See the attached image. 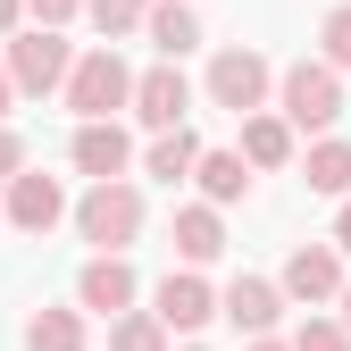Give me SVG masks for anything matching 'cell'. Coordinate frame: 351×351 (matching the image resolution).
<instances>
[{"instance_id":"cell-5","label":"cell","mask_w":351,"mask_h":351,"mask_svg":"<svg viewBox=\"0 0 351 351\" xmlns=\"http://www.w3.org/2000/svg\"><path fill=\"white\" fill-rule=\"evenodd\" d=\"M209 101L234 109V117H259V101H268V59L259 51H217L209 59Z\"/></svg>"},{"instance_id":"cell-12","label":"cell","mask_w":351,"mask_h":351,"mask_svg":"<svg viewBox=\"0 0 351 351\" xmlns=\"http://www.w3.org/2000/svg\"><path fill=\"white\" fill-rule=\"evenodd\" d=\"M75 301L101 310V318H125V301H134V268H125V259H93V268L75 276Z\"/></svg>"},{"instance_id":"cell-18","label":"cell","mask_w":351,"mask_h":351,"mask_svg":"<svg viewBox=\"0 0 351 351\" xmlns=\"http://www.w3.org/2000/svg\"><path fill=\"white\" fill-rule=\"evenodd\" d=\"M25 351H84V318L75 310H34L25 318Z\"/></svg>"},{"instance_id":"cell-27","label":"cell","mask_w":351,"mask_h":351,"mask_svg":"<svg viewBox=\"0 0 351 351\" xmlns=\"http://www.w3.org/2000/svg\"><path fill=\"white\" fill-rule=\"evenodd\" d=\"M335 243H343V251H351V201H343V217H335Z\"/></svg>"},{"instance_id":"cell-14","label":"cell","mask_w":351,"mask_h":351,"mask_svg":"<svg viewBox=\"0 0 351 351\" xmlns=\"http://www.w3.org/2000/svg\"><path fill=\"white\" fill-rule=\"evenodd\" d=\"M193 184L209 193V209H226V201H243L251 176H243V159H234V151H201V159H193Z\"/></svg>"},{"instance_id":"cell-13","label":"cell","mask_w":351,"mask_h":351,"mask_svg":"<svg viewBox=\"0 0 351 351\" xmlns=\"http://www.w3.org/2000/svg\"><path fill=\"white\" fill-rule=\"evenodd\" d=\"M143 25H151V42H159V59H167V67L201 42V17L184 9V0H159V9H143Z\"/></svg>"},{"instance_id":"cell-6","label":"cell","mask_w":351,"mask_h":351,"mask_svg":"<svg viewBox=\"0 0 351 351\" xmlns=\"http://www.w3.org/2000/svg\"><path fill=\"white\" fill-rule=\"evenodd\" d=\"M125 101H134V117H143V125H159V134H167V125H184V109H193V84L159 59L151 75H134V93H125Z\"/></svg>"},{"instance_id":"cell-8","label":"cell","mask_w":351,"mask_h":351,"mask_svg":"<svg viewBox=\"0 0 351 351\" xmlns=\"http://www.w3.org/2000/svg\"><path fill=\"white\" fill-rule=\"evenodd\" d=\"M59 217H67V193H59V176H17V184H9V226L17 234H51L59 226Z\"/></svg>"},{"instance_id":"cell-25","label":"cell","mask_w":351,"mask_h":351,"mask_svg":"<svg viewBox=\"0 0 351 351\" xmlns=\"http://www.w3.org/2000/svg\"><path fill=\"white\" fill-rule=\"evenodd\" d=\"M17 176H25V143L0 125V184H17Z\"/></svg>"},{"instance_id":"cell-17","label":"cell","mask_w":351,"mask_h":351,"mask_svg":"<svg viewBox=\"0 0 351 351\" xmlns=\"http://www.w3.org/2000/svg\"><path fill=\"white\" fill-rule=\"evenodd\" d=\"M193 159H201V143H193V125H167V134L151 143V176H159V184H184V176H193Z\"/></svg>"},{"instance_id":"cell-26","label":"cell","mask_w":351,"mask_h":351,"mask_svg":"<svg viewBox=\"0 0 351 351\" xmlns=\"http://www.w3.org/2000/svg\"><path fill=\"white\" fill-rule=\"evenodd\" d=\"M17 17H25V0H0V34H17Z\"/></svg>"},{"instance_id":"cell-9","label":"cell","mask_w":351,"mask_h":351,"mask_svg":"<svg viewBox=\"0 0 351 351\" xmlns=\"http://www.w3.org/2000/svg\"><path fill=\"white\" fill-rule=\"evenodd\" d=\"M217 318H234V326L259 343V335L285 318V293H276L268 276H234V285H226V301H217Z\"/></svg>"},{"instance_id":"cell-7","label":"cell","mask_w":351,"mask_h":351,"mask_svg":"<svg viewBox=\"0 0 351 351\" xmlns=\"http://www.w3.org/2000/svg\"><path fill=\"white\" fill-rule=\"evenodd\" d=\"M285 301H335L343 293V259H335V243H301L293 259H285V285H276Z\"/></svg>"},{"instance_id":"cell-2","label":"cell","mask_w":351,"mask_h":351,"mask_svg":"<svg viewBox=\"0 0 351 351\" xmlns=\"http://www.w3.org/2000/svg\"><path fill=\"white\" fill-rule=\"evenodd\" d=\"M125 93H134V75H125V59L109 51V42L67 67V109H75L84 125H109V109H125Z\"/></svg>"},{"instance_id":"cell-30","label":"cell","mask_w":351,"mask_h":351,"mask_svg":"<svg viewBox=\"0 0 351 351\" xmlns=\"http://www.w3.org/2000/svg\"><path fill=\"white\" fill-rule=\"evenodd\" d=\"M343 335H351V285H343Z\"/></svg>"},{"instance_id":"cell-19","label":"cell","mask_w":351,"mask_h":351,"mask_svg":"<svg viewBox=\"0 0 351 351\" xmlns=\"http://www.w3.org/2000/svg\"><path fill=\"white\" fill-rule=\"evenodd\" d=\"M301 176H310V193H351V143H318L310 159H301Z\"/></svg>"},{"instance_id":"cell-3","label":"cell","mask_w":351,"mask_h":351,"mask_svg":"<svg viewBox=\"0 0 351 351\" xmlns=\"http://www.w3.org/2000/svg\"><path fill=\"white\" fill-rule=\"evenodd\" d=\"M276 101H285V125H335L343 117V75L318 67V59H301V67H285Z\"/></svg>"},{"instance_id":"cell-22","label":"cell","mask_w":351,"mask_h":351,"mask_svg":"<svg viewBox=\"0 0 351 351\" xmlns=\"http://www.w3.org/2000/svg\"><path fill=\"white\" fill-rule=\"evenodd\" d=\"M84 9H93V25H101V34H125V25H143L151 0H84Z\"/></svg>"},{"instance_id":"cell-4","label":"cell","mask_w":351,"mask_h":351,"mask_svg":"<svg viewBox=\"0 0 351 351\" xmlns=\"http://www.w3.org/2000/svg\"><path fill=\"white\" fill-rule=\"evenodd\" d=\"M67 67H75V51H67V42L59 34H9V84H17V93H59V84H67Z\"/></svg>"},{"instance_id":"cell-11","label":"cell","mask_w":351,"mask_h":351,"mask_svg":"<svg viewBox=\"0 0 351 351\" xmlns=\"http://www.w3.org/2000/svg\"><path fill=\"white\" fill-rule=\"evenodd\" d=\"M151 318H159V326H176V335H193V326H209V318H217V293L184 268V276H167V285H159V310H151Z\"/></svg>"},{"instance_id":"cell-1","label":"cell","mask_w":351,"mask_h":351,"mask_svg":"<svg viewBox=\"0 0 351 351\" xmlns=\"http://www.w3.org/2000/svg\"><path fill=\"white\" fill-rule=\"evenodd\" d=\"M75 234H84V243H93L101 259H117L125 243H134V234H143V193H134V184H125V176H117V184H93V193H84V201H75Z\"/></svg>"},{"instance_id":"cell-10","label":"cell","mask_w":351,"mask_h":351,"mask_svg":"<svg viewBox=\"0 0 351 351\" xmlns=\"http://www.w3.org/2000/svg\"><path fill=\"white\" fill-rule=\"evenodd\" d=\"M125 159H134V143H125V125H117V117H109V125H75V167L93 176V184H117Z\"/></svg>"},{"instance_id":"cell-20","label":"cell","mask_w":351,"mask_h":351,"mask_svg":"<svg viewBox=\"0 0 351 351\" xmlns=\"http://www.w3.org/2000/svg\"><path fill=\"white\" fill-rule=\"evenodd\" d=\"M109 351H167V326H159L151 310H125V318L109 326Z\"/></svg>"},{"instance_id":"cell-28","label":"cell","mask_w":351,"mask_h":351,"mask_svg":"<svg viewBox=\"0 0 351 351\" xmlns=\"http://www.w3.org/2000/svg\"><path fill=\"white\" fill-rule=\"evenodd\" d=\"M9 101H17V84H9V67H0V117H9Z\"/></svg>"},{"instance_id":"cell-23","label":"cell","mask_w":351,"mask_h":351,"mask_svg":"<svg viewBox=\"0 0 351 351\" xmlns=\"http://www.w3.org/2000/svg\"><path fill=\"white\" fill-rule=\"evenodd\" d=\"M326 67H351V0L326 9Z\"/></svg>"},{"instance_id":"cell-29","label":"cell","mask_w":351,"mask_h":351,"mask_svg":"<svg viewBox=\"0 0 351 351\" xmlns=\"http://www.w3.org/2000/svg\"><path fill=\"white\" fill-rule=\"evenodd\" d=\"M251 351H285V343H276V335H259V343H251Z\"/></svg>"},{"instance_id":"cell-24","label":"cell","mask_w":351,"mask_h":351,"mask_svg":"<svg viewBox=\"0 0 351 351\" xmlns=\"http://www.w3.org/2000/svg\"><path fill=\"white\" fill-rule=\"evenodd\" d=\"M25 9H34V25H42V34H59V25L84 9V0H25Z\"/></svg>"},{"instance_id":"cell-15","label":"cell","mask_w":351,"mask_h":351,"mask_svg":"<svg viewBox=\"0 0 351 351\" xmlns=\"http://www.w3.org/2000/svg\"><path fill=\"white\" fill-rule=\"evenodd\" d=\"M176 251H184L193 268L226 251V226H217V209H209V201H201V209H176Z\"/></svg>"},{"instance_id":"cell-16","label":"cell","mask_w":351,"mask_h":351,"mask_svg":"<svg viewBox=\"0 0 351 351\" xmlns=\"http://www.w3.org/2000/svg\"><path fill=\"white\" fill-rule=\"evenodd\" d=\"M234 159L285 167V159H293V125H285V117H243V151H234Z\"/></svg>"},{"instance_id":"cell-21","label":"cell","mask_w":351,"mask_h":351,"mask_svg":"<svg viewBox=\"0 0 351 351\" xmlns=\"http://www.w3.org/2000/svg\"><path fill=\"white\" fill-rule=\"evenodd\" d=\"M285 351H351V335H343L335 318H301V335H293Z\"/></svg>"}]
</instances>
